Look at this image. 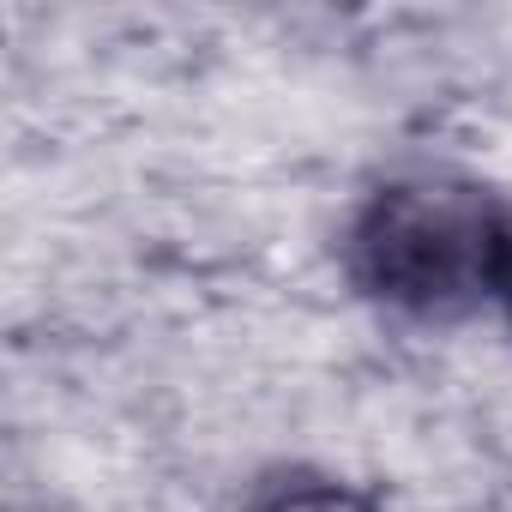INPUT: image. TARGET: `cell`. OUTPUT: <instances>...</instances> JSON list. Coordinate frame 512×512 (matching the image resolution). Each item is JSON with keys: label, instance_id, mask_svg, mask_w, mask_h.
Masks as SVG:
<instances>
[{"label": "cell", "instance_id": "obj_1", "mask_svg": "<svg viewBox=\"0 0 512 512\" xmlns=\"http://www.w3.org/2000/svg\"><path fill=\"white\" fill-rule=\"evenodd\" d=\"M494 199L458 181H386L368 193V205L350 223L344 266L362 296L416 314L446 320L488 296V253L500 229Z\"/></svg>", "mask_w": 512, "mask_h": 512}, {"label": "cell", "instance_id": "obj_2", "mask_svg": "<svg viewBox=\"0 0 512 512\" xmlns=\"http://www.w3.org/2000/svg\"><path fill=\"white\" fill-rule=\"evenodd\" d=\"M241 512H380L362 488L332 482V476H278L253 494Z\"/></svg>", "mask_w": 512, "mask_h": 512}, {"label": "cell", "instance_id": "obj_3", "mask_svg": "<svg viewBox=\"0 0 512 512\" xmlns=\"http://www.w3.org/2000/svg\"><path fill=\"white\" fill-rule=\"evenodd\" d=\"M488 296L500 302V314L512 320V211H500L494 229V253H488Z\"/></svg>", "mask_w": 512, "mask_h": 512}]
</instances>
